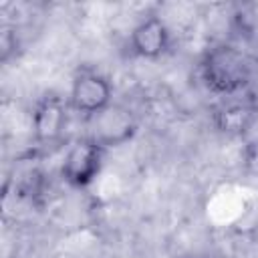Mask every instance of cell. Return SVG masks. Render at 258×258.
<instances>
[{"mask_svg":"<svg viewBox=\"0 0 258 258\" xmlns=\"http://www.w3.org/2000/svg\"><path fill=\"white\" fill-rule=\"evenodd\" d=\"M71 105L56 93L42 95L32 109V137L36 145H56L67 129Z\"/></svg>","mask_w":258,"mask_h":258,"instance_id":"277c9868","label":"cell"},{"mask_svg":"<svg viewBox=\"0 0 258 258\" xmlns=\"http://www.w3.org/2000/svg\"><path fill=\"white\" fill-rule=\"evenodd\" d=\"M103 155H105V149L93 137L87 135L77 139L67 149L60 165V175L64 183L75 189L89 187L95 181V177L101 173Z\"/></svg>","mask_w":258,"mask_h":258,"instance_id":"3957f363","label":"cell"},{"mask_svg":"<svg viewBox=\"0 0 258 258\" xmlns=\"http://www.w3.org/2000/svg\"><path fill=\"white\" fill-rule=\"evenodd\" d=\"M183 258H210V256H183Z\"/></svg>","mask_w":258,"mask_h":258,"instance_id":"ba28073f","label":"cell"},{"mask_svg":"<svg viewBox=\"0 0 258 258\" xmlns=\"http://www.w3.org/2000/svg\"><path fill=\"white\" fill-rule=\"evenodd\" d=\"M89 123H91L89 137H93L103 149L121 147L129 139H133V135L137 133L135 115L127 107L117 103L109 105L105 111L95 115Z\"/></svg>","mask_w":258,"mask_h":258,"instance_id":"8992f818","label":"cell"},{"mask_svg":"<svg viewBox=\"0 0 258 258\" xmlns=\"http://www.w3.org/2000/svg\"><path fill=\"white\" fill-rule=\"evenodd\" d=\"M127 46L129 52L137 58L157 60L171 48V30L161 16L147 14L133 26Z\"/></svg>","mask_w":258,"mask_h":258,"instance_id":"52a82bcc","label":"cell"},{"mask_svg":"<svg viewBox=\"0 0 258 258\" xmlns=\"http://www.w3.org/2000/svg\"><path fill=\"white\" fill-rule=\"evenodd\" d=\"M200 77L212 93L230 97L246 91L252 79V60L240 46L218 42L204 52Z\"/></svg>","mask_w":258,"mask_h":258,"instance_id":"6da1fadb","label":"cell"},{"mask_svg":"<svg viewBox=\"0 0 258 258\" xmlns=\"http://www.w3.org/2000/svg\"><path fill=\"white\" fill-rule=\"evenodd\" d=\"M71 111L91 121L95 115L113 105V85L97 69H79L71 83L69 93Z\"/></svg>","mask_w":258,"mask_h":258,"instance_id":"7a4b0ae2","label":"cell"},{"mask_svg":"<svg viewBox=\"0 0 258 258\" xmlns=\"http://www.w3.org/2000/svg\"><path fill=\"white\" fill-rule=\"evenodd\" d=\"M214 125L220 133L230 137H240L252 129L258 119V101L254 95L242 91L230 97H224L214 109Z\"/></svg>","mask_w":258,"mask_h":258,"instance_id":"5b68a950","label":"cell"}]
</instances>
